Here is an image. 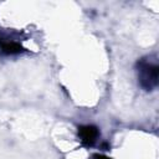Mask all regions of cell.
<instances>
[{
    "mask_svg": "<svg viewBox=\"0 0 159 159\" xmlns=\"http://www.w3.org/2000/svg\"><path fill=\"white\" fill-rule=\"evenodd\" d=\"M0 50L5 55H16V53H20L24 48L20 43L15 41H4V42H0Z\"/></svg>",
    "mask_w": 159,
    "mask_h": 159,
    "instance_id": "3",
    "label": "cell"
},
{
    "mask_svg": "<svg viewBox=\"0 0 159 159\" xmlns=\"http://www.w3.org/2000/svg\"><path fill=\"white\" fill-rule=\"evenodd\" d=\"M138 67V81L143 89L152 91L158 84L159 68L157 62H152L148 58H142L137 63Z\"/></svg>",
    "mask_w": 159,
    "mask_h": 159,
    "instance_id": "1",
    "label": "cell"
},
{
    "mask_svg": "<svg viewBox=\"0 0 159 159\" xmlns=\"http://www.w3.org/2000/svg\"><path fill=\"white\" fill-rule=\"evenodd\" d=\"M93 159H112V158H108V157L102 155V154H94L93 155Z\"/></svg>",
    "mask_w": 159,
    "mask_h": 159,
    "instance_id": "4",
    "label": "cell"
},
{
    "mask_svg": "<svg viewBox=\"0 0 159 159\" xmlns=\"http://www.w3.org/2000/svg\"><path fill=\"white\" fill-rule=\"evenodd\" d=\"M99 137V130L96 125L86 124L78 127V138L83 147H92Z\"/></svg>",
    "mask_w": 159,
    "mask_h": 159,
    "instance_id": "2",
    "label": "cell"
}]
</instances>
